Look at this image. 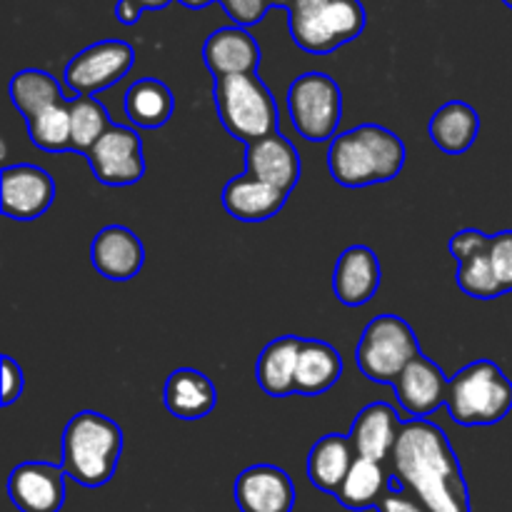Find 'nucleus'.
I'll return each mask as SVG.
<instances>
[{"label": "nucleus", "instance_id": "obj_10", "mask_svg": "<svg viewBox=\"0 0 512 512\" xmlns=\"http://www.w3.org/2000/svg\"><path fill=\"white\" fill-rule=\"evenodd\" d=\"M95 180L110 188H125L145 178L143 140L128 125H110L108 133L85 153Z\"/></svg>", "mask_w": 512, "mask_h": 512}, {"label": "nucleus", "instance_id": "obj_33", "mask_svg": "<svg viewBox=\"0 0 512 512\" xmlns=\"http://www.w3.org/2000/svg\"><path fill=\"white\" fill-rule=\"evenodd\" d=\"M450 255L455 258V263H465L470 258H478V255L490 253V235H485L483 230L465 228L450 238Z\"/></svg>", "mask_w": 512, "mask_h": 512}, {"label": "nucleus", "instance_id": "obj_20", "mask_svg": "<svg viewBox=\"0 0 512 512\" xmlns=\"http://www.w3.org/2000/svg\"><path fill=\"white\" fill-rule=\"evenodd\" d=\"M260 58H263V53H260L258 40L240 25L215 30L203 45V60L210 73L215 75V80L228 78V75L255 73Z\"/></svg>", "mask_w": 512, "mask_h": 512}, {"label": "nucleus", "instance_id": "obj_4", "mask_svg": "<svg viewBox=\"0 0 512 512\" xmlns=\"http://www.w3.org/2000/svg\"><path fill=\"white\" fill-rule=\"evenodd\" d=\"M445 408L463 428L500 423L512 410L510 378L493 360H475L450 378Z\"/></svg>", "mask_w": 512, "mask_h": 512}, {"label": "nucleus", "instance_id": "obj_13", "mask_svg": "<svg viewBox=\"0 0 512 512\" xmlns=\"http://www.w3.org/2000/svg\"><path fill=\"white\" fill-rule=\"evenodd\" d=\"M233 498L240 512H293L295 485L278 465H250L235 478Z\"/></svg>", "mask_w": 512, "mask_h": 512}, {"label": "nucleus", "instance_id": "obj_16", "mask_svg": "<svg viewBox=\"0 0 512 512\" xmlns=\"http://www.w3.org/2000/svg\"><path fill=\"white\" fill-rule=\"evenodd\" d=\"M90 263L103 278L113 283H128L143 270L145 245L125 225H108L93 238Z\"/></svg>", "mask_w": 512, "mask_h": 512}, {"label": "nucleus", "instance_id": "obj_39", "mask_svg": "<svg viewBox=\"0 0 512 512\" xmlns=\"http://www.w3.org/2000/svg\"><path fill=\"white\" fill-rule=\"evenodd\" d=\"M180 3L190 10H200V8H208V5L215 3V0H180Z\"/></svg>", "mask_w": 512, "mask_h": 512}, {"label": "nucleus", "instance_id": "obj_1", "mask_svg": "<svg viewBox=\"0 0 512 512\" xmlns=\"http://www.w3.org/2000/svg\"><path fill=\"white\" fill-rule=\"evenodd\" d=\"M390 488L408 490L430 512H470V490L463 465L440 425L405 420L390 455Z\"/></svg>", "mask_w": 512, "mask_h": 512}, {"label": "nucleus", "instance_id": "obj_6", "mask_svg": "<svg viewBox=\"0 0 512 512\" xmlns=\"http://www.w3.org/2000/svg\"><path fill=\"white\" fill-rule=\"evenodd\" d=\"M288 23L298 48L328 55L360 38L368 15L360 0H295L288 8Z\"/></svg>", "mask_w": 512, "mask_h": 512}, {"label": "nucleus", "instance_id": "obj_23", "mask_svg": "<svg viewBox=\"0 0 512 512\" xmlns=\"http://www.w3.org/2000/svg\"><path fill=\"white\" fill-rule=\"evenodd\" d=\"M355 458H358V455H355L353 443H350L348 435L330 433L325 435V438H320L308 453V478L310 483H313V488H318L320 493H328L335 498L340 485L348 478Z\"/></svg>", "mask_w": 512, "mask_h": 512}, {"label": "nucleus", "instance_id": "obj_26", "mask_svg": "<svg viewBox=\"0 0 512 512\" xmlns=\"http://www.w3.org/2000/svg\"><path fill=\"white\" fill-rule=\"evenodd\" d=\"M390 483H393V475H390V470H385L383 463L355 458L353 468H350L345 483L340 485L335 500H338L345 510L353 512L378 508L380 500H383L385 493L390 490Z\"/></svg>", "mask_w": 512, "mask_h": 512}, {"label": "nucleus", "instance_id": "obj_21", "mask_svg": "<svg viewBox=\"0 0 512 512\" xmlns=\"http://www.w3.org/2000/svg\"><path fill=\"white\" fill-rule=\"evenodd\" d=\"M163 403L168 413L178 420H203L218 405V390L213 380L195 368H178L168 375L163 390Z\"/></svg>", "mask_w": 512, "mask_h": 512}, {"label": "nucleus", "instance_id": "obj_28", "mask_svg": "<svg viewBox=\"0 0 512 512\" xmlns=\"http://www.w3.org/2000/svg\"><path fill=\"white\" fill-rule=\"evenodd\" d=\"M8 93L15 110H18L25 120L35 118V115L43 113L50 105L65 103V95L58 78H53L48 70L38 68L18 70V73L10 78Z\"/></svg>", "mask_w": 512, "mask_h": 512}, {"label": "nucleus", "instance_id": "obj_41", "mask_svg": "<svg viewBox=\"0 0 512 512\" xmlns=\"http://www.w3.org/2000/svg\"><path fill=\"white\" fill-rule=\"evenodd\" d=\"M503 3H508V5H510V8H512V0H503Z\"/></svg>", "mask_w": 512, "mask_h": 512}, {"label": "nucleus", "instance_id": "obj_37", "mask_svg": "<svg viewBox=\"0 0 512 512\" xmlns=\"http://www.w3.org/2000/svg\"><path fill=\"white\" fill-rule=\"evenodd\" d=\"M140 15H143V8L135 0H118V5H115V18L123 25H135Z\"/></svg>", "mask_w": 512, "mask_h": 512}, {"label": "nucleus", "instance_id": "obj_5", "mask_svg": "<svg viewBox=\"0 0 512 512\" xmlns=\"http://www.w3.org/2000/svg\"><path fill=\"white\" fill-rule=\"evenodd\" d=\"M213 100L220 125L240 143H258L278 133V105L258 73L218 78Z\"/></svg>", "mask_w": 512, "mask_h": 512}, {"label": "nucleus", "instance_id": "obj_38", "mask_svg": "<svg viewBox=\"0 0 512 512\" xmlns=\"http://www.w3.org/2000/svg\"><path fill=\"white\" fill-rule=\"evenodd\" d=\"M143 10H163L170 0H135Z\"/></svg>", "mask_w": 512, "mask_h": 512}, {"label": "nucleus", "instance_id": "obj_29", "mask_svg": "<svg viewBox=\"0 0 512 512\" xmlns=\"http://www.w3.org/2000/svg\"><path fill=\"white\" fill-rule=\"evenodd\" d=\"M68 108L70 123H73V150L85 155L108 133L113 120H110L108 108L90 95H75L73 100H68Z\"/></svg>", "mask_w": 512, "mask_h": 512}, {"label": "nucleus", "instance_id": "obj_22", "mask_svg": "<svg viewBox=\"0 0 512 512\" xmlns=\"http://www.w3.org/2000/svg\"><path fill=\"white\" fill-rule=\"evenodd\" d=\"M300 348H303V338L283 335V338H275L273 343L260 350L258 363H255V380L265 395L288 398L295 393Z\"/></svg>", "mask_w": 512, "mask_h": 512}, {"label": "nucleus", "instance_id": "obj_36", "mask_svg": "<svg viewBox=\"0 0 512 512\" xmlns=\"http://www.w3.org/2000/svg\"><path fill=\"white\" fill-rule=\"evenodd\" d=\"M375 510L378 512H430L418 498H415V495H410L408 490H398V488H390Z\"/></svg>", "mask_w": 512, "mask_h": 512}, {"label": "nucleus", "instance_id": "obj_18", "mask_svg": "<svg viewBox=\"0 0 512 512\" xmlns=\"http://www.w3.org/2000/svg\"><path fill=\"white\" fill-rule=\"evenodd\" d=\"M245 173L275 185L283 193H293L298 185L303 163L295 150V145L283 133H273L268 138H260L258 143H250L245 150Z\"/></svg>", "mask_w": 512, "mask_h": 512}, {"label": "nucleus", "instance_id": "obj_7", "mask_svg": "<svg viewBox=\"0 0 512 512\" xmlns=\"http://www.w3.org/2000/svg\"><path fill=\"white\" fill-rule=\"evenodd\" d=\"M420 355L413 325L400 315H378L365 325L355 345V365L373 383L395 385L403 370Z\"/></svg>", "mask_w": 512, "mask_h": 512}, {"label": "nucleus", "instance_id": "obj_32", "mask_svg": "<svg viewBox=\"0 0 512 512\" xmlns=\"http://www.w3.org/2000/svg\"><path fill=\"white\" fill-rule=\"evenodd\" d=\"M490 263L505 293L512 290V230L490 235Z\"/></svg>", "mask_w": 512, "mask_h": 512}, {"label": "nucleus", "instance_id": "obj_30", "mask_svg": "<svg viewBox=\"0 0 512 512\" xmlns=\"http://www.w3.org/2000/svg\"><path fill=\"white\" fill-rule=\"evenodd\" d=\"M28 123V135L35 148L45 153H65L73 150V123H70L68 100L58 105H50L35 118L25 120Z\"/></svg>", "mask_w": 512, "mask_h": 512}, {"label": "nucleus", "instance_id": "obj_34", "mask_svg": "<svg viewBox=\"0 0 512 512\" xmlns=\"http://www.w3.org/2000/svg\"><path fill=\"white\" fill-rule=\"evenodd\" d=\"M220 5H223L225 13L230 15V20H233L235 25H240V28L260 23V20L268 15V10L273 8L268 0H220Z\"/></svg>", "mask_w": 512, "mask_h": 512}, {"label": "nucleus", "instance_id": "obj_40", "mask_svg": "<svg viewBox=\"0 0 512 512\" xmlns=\"http://www.w3.org/2000/svg\"><path fill=\"white\" fill-rule=\"evenodd\" d=\"M270 5H273V8H290V5L295 3V0H268Z\"/></svg>", "mask_w": 512, "mask_h": 512}, {"label": "nucleus", "instance_id": "obj_35", "mask_svg": "<svg viewBox=\"0 0 512 512\" xmlns=\"http://www.w3.org/2000/svg\"><path fill=\"white\" fill-rule=\"evenodd\" d=\"M23 388H25V375H23V368H20V363H15L10 355H3V408H8V405H13L15 400L23 395Z\"/></svg>", "mask_w": 512, "mask_h": 512}, {"label": "nucleus", "instance_id": "obj_24", "mask_svg": "<svg viewBox=\"0 0 512 512\" xmlns=\"http://www.w3.org/2000/svg\"><path fill=\"white\" fill-rule=\"evenodd\" d=\"M428 133L435 148H440L443 153H468L480 133L478 110L470 103H463V100H450V103L440 105L435 110L433 118H430Z\"/></svg>", "mask_w": 512, "mask_h": 512}, {"label": "nucleus", "instance_id": "obj_9", "mask_svg": "<svg viewBox=\"0 0 512 512\" xmlns=\"http://www.w3.org/2000/svg\"><path fill=\"white\" fill-rule=\"evenodd\" d=\"M135 63L133 45L125 40H100L88 45L73 55L65 65V85L75 95H90L93 98L100 90H108L120 78L130 73Z\"/></svg>", "mask_w": 512, "mask_h": 512}, {"label": "nucleus", "instance_id": "obj_31", "mask_svg": "<svg viewBox=\"0 0 512 512\" xmlns=\"http://www.w3.org/2000/svg\"><path fill=\"white\" fill-rule=\"evenodd\" d=\"M455 283H458V288L465 295H470L475 300H495L505 293L498 275H495L493 263H490V253L460 263Z\"/></svg>", "mask_w": 512, "mask_h": 512}, {"label": "nucleus", "instance_id": "obj_8", "mask_svg": "<svg viewBox=\"0 0 512 512\" xmlns=\"http://www.w3.org/2000/svg\"><path fill=\"white\" fill-rule=\"evenodd\" d=\"M288 113L300 138L328 143L343 120V90L320 70L298 75L288 88Z\"/></svg>", "mask_w": 512, "mask_h": 512}, {"label": "nucleus", "instance_id": "obj_19", "mask_svg": "<svg viewBox=\"0 0 512 512\" xmlns=\"http://www.w3.org/2000/svg\"><path fill=\"white\" fill-rule=\"evenodd\" d=\"M220 200L230 218L240 220V223H265L285 208L288 193L255 178V175L243 173L225 183Z\"/></svg>", "mask_w": 512, "mask_h": 512}, {"label": "nucleus", "instance_id": "obj_3", "mask_svg": "<svg viewBox=\"0 0 512 512\" xmlns=\"http://www.w3.org/2000/svg\"><path fill=\"white\" fill-rule=\"evenodd\" d=\"M123 455V430L108 415L83 410L73 415L63 433L65 475L83 488H103L113 480Z\"/></svg>", "mask_w": 512, "mask_h": 512}, {"label": "nucleus", "instance_id": "obj_15", "mask_svg": "<svg viewBox=\"0 0 512 512\" xmlns=\"http://www.w3.org/2000/svg\"><path fill=\"white\" fill-rule=\"evenodd\" d=\"M383 268L368 245H350L340 253L333 270V293L348 308H363L380 290Z\"/></svg>", "mask_w": 512, "mask_h": 512}, {"label": "nucleus", "instance_id": "obj_25", "mask_svg": "<svg viewBox=\"0 0 512 512\" xmlns=\"http://www.w3.org/2000/svg\"><path fill=\"white\" fill-rule=\"evenodd\" d=\"M343 375V358L325 340H303L295 373V393L323 395L333 388Z\"/></svg>", "mask_w": 512, "mask_h": 512}, {"label": "nucleus", "instance_id": "obj_17", "mask_svg": "<svg viewBox=\"0 0 512 512\" xmlns=\"http://www.w3.org/2000/svg\"><path fill=\"white\" fill-rule=\"evenodd\" d=\"M400 428H403V420L393 405L370 403L355 415L348 438L358 458L385 465L390 463V455L400 438Z\"/></svg>", "mask_w": 512, "mask_h": 512}, {"label": "nucleus", "instance_id": "obj_11", "mask_svg": "<svg viewBox=\"0 0 512 512\" xmlns=\"http://www.w3.org/2000/svg\"><path fill=\"white\" fill-rule=\"evenodd\" d=\"M55 198V183L40 165H5L0 173V210L5 218L35 220L48 213Z\"/></svg>", "mask_w": 512, "mask_h": 512}, {"label": "nucleus", "instance_id": "obj_27", "mask_svg": "<svg viewBox=\"0 0 512 512\" xmlns=\"http://www.w3.org/2000/svg\"><path fill=\"white\" fill-rule=\"evenodd\" d=\"M175 98L168 85L158 78H140L125 93V115L133 125L145 130L163 128L173 118Z\"/></svg>", "mask_w": 512, "mask_h": 512}, {"label": "nucleus", "instance_id": "obj_14", "mask_svg": "<svg viewBox=\"0 0 512 512\" xmlns=\"http://www.w3.org/2000/svg\"><path fill=\"white\" fill-rule=\"evenodd\" d=\"M448 388V375L443 373L440 365H435L433 360L425 358L423 353L403 370V375H400L393 385L400 408L415 420L428 418V415H433L440 405L448 403Z\"/></svg>", "mask_w": 512, "mask_h": 512}, {"label": "nucleus", "instance_id": "obj_12", "mask_svg": "<svg viewBox=\"0 0 512 512\" xmlns=\"http://www.w3.org/2000/svg\"><path fill=\"white\" fill-rule=\"evenodd\" d=\"M65 475L63 465L20 463L8 475V498L20 512H60L65 505Z\"/></svg>", "mask_w": 512, "mask_h": 512}, {"label": "nucleus", "instance_id": "obj_2", "mask_svg": "<svg viewBox=\"0 0 512 512\" xmlns=\"http://www.w3.org/2000/svg\"><path fill=\"white\" fill-rule=\"evenodd\" d=\"M408 148L393 130L365 123L335 135L328 148V170L343 188H368L398 178Z\"/></svg>", "mask_w": 512, "mask_h": 512}]
</instances>
